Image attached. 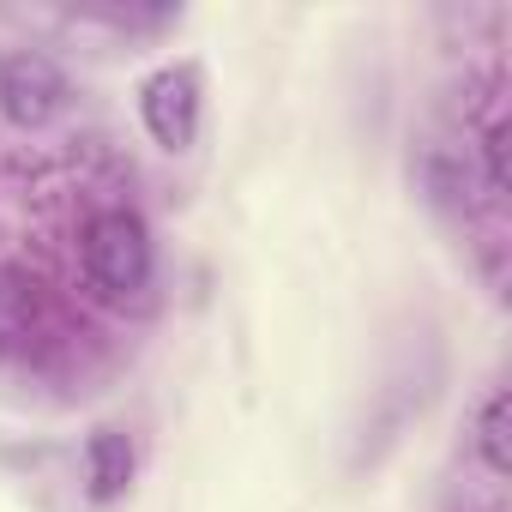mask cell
<instances>
[{"label": "cell", "instance_id": "8992f818", "mask_svg": "<svg viewBox=\"0 0 512 512\" xmlns=\"http://www.w3.org/2000/svg\"><path fill=\"white\" fill-rule=\"evenodd\" d=\"M19 338H31V296L25 284L0 278V350H13Z\"/></svg>", "mask_w": 512, "mask_h": 512}, {"label": "cell", "instance_id": "277c9868", "mask_svg": "<svg viewBox=\"0 0 512 512\" xmlns=\"http://www.w3.org/2000/svg\"><path fill=\"white\" fill-rule=\"evenodd\" d=\"M127 476H133V446H127V434L97 428L91 446H85V482H91V500H115V494L127 488Z\"/></svg>", "mask_w": 512, "mask_h": 512}, {"label": "cell", "instance_id": "3957f363", "mask_svg": "<svg viewBox=\"0 0 512 512\" xmlns=\"http://www.w3.org/2000/svg\"><path fill=\"white\" fill-rule=\"evenodd\" d=\"M139 115H145V133L157 145L187 151L199 133V73L193 67H157L139 85Z\"/></svg>", "mask_w": 512, "mask_h": 512}, {"label": "cell", "instance_id": "52a82bcc", "mask_svg": "<svg viewBox=\"0 0 512 512\" xmlns=\"http://www.w3.org/2000/svg\"><path fill=\"white\" fill-rule=\"evenodd\" d=\"M482 157H488V187L506 193V121H500V115H494L488 133H482Z\"/></svg>", "mask_w": 512, "mask_h": 512}, {"label": "cell", "instance_id": "6da1fadb", "mask_svg": "<svg viewBox=\"0 0 512 512\" xmlns=\"http://www.w3.org/2000/svg\"><path fill=\"white\" fill-rule=\"evenodd\" d=\"M85 272L103 302H133L151 284V229L139 211H97L85 229Z\"/></svg>", "mask_w": 512, "mask_h": 512}, {"label": "cell", "instance_id": "5b68a950", "mask_svg": "<svg viewBox=\"0 0 512 512\" xmlns=\"http://www.w3.org/2000/svg\"><path fill=\"white\" fill-rule=\"evenodd\" d=\"M506 416H512V392H506V386H494V392L476 404V422H470L476 458H482L494 476H506V470H512V452H506Z\"/></svg>", "mask_w": 512, "mask_h": 512}, {"label": "cell", "instance_id": "7a4b0ae2", "mask_svg": "<svg viewBox=\"0 0 512 512\" xmlns=\"http://www.w3.org/2000/svg\"><path fill=\"white\" fill-rule=\"evenodd\" d=\"M73 85L49 55H7L0 61V115L13 127H49L67 109Z\"/></svg>", "mask_w": 512, "mask_h": 512}]
</instances>
